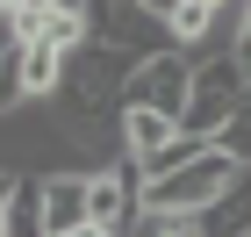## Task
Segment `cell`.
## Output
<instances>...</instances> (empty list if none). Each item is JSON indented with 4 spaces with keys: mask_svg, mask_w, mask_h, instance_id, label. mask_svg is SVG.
Segmentation results:
<instances>
[{
    "mask_svg": "<svg viewBox=\"0 0 251 237\" xmlns=\"http://www.w3.org/2000/svg\"><path fill=\"white\" fill-rule=\"evenodd\" d=\"M237 180H244V165H237L223 144H201L179 173L144 180V216H208V209L230 194Z\"/></svg>",
    "mask_w": 251,
    "mask_h": 237,
    "instance_id": "cell-1",
    "label": "cell"
},
{
    "mask_svg": "<svg viewBox=\"0 0 251 237\" xmlns=\"http://www.w3.org/2000/svg\"><path fill=\"white\" fill-rule=\"evenodd\" d=\"M129 72L136 58L115 51V43H79L72 58H65V115H122V94H129Z\"/></svg>",
    "mask_w": 251,
    "mask_h": 237,
    "instance_id": "cell-2",
    "label": "cell"
},
{
    "mask_svg": "<svg viewBox=\"0 0 251 237\" xmlns=\"http://www.w3.org/2000/svg\"><path fill=\"white\" fill-rule=\"evenodd\" d=\"M244 79H251V65L237 58V51L194 58V86H187V108H179V130H187L194 144H215L223 130H230L237 101H244Z\"/></svg>",
    "mask_w": 251,
    "mask_h": 237,
    "instance_id": "cell-3",
    "label": "cell"
},
{
    "mask_svg": "<svg viewBox=\"0 0 251 237\" xmlns=\"http://www.w3.org/2000/svg\"><path fill=\"white\" fill-rule=\"evenodd\" d=\"M187 86H194V58H187V51H158V58H144V65L129 72L122 108H158V115H173V122H179Z\"/></svg>",
    "mask_w": 251,
    "mask_h": 237,
    "instance_id": "cell-4",
    "label": "cell"
},
{
    "mask_svg": "<svg viewBox=\"0 0 251 237\" xmlns=\"http://www.w3.org/2000/svg\"><path fill=\"white\" fill-rule=\"evenodd\" d=\"M58 86H65V51L58 43H22V94L58 101Z\"/></svg>",
    "mask_w": 251,
    "mask_h": 237,
    "instance_id": "cell-5",
    "label": "cell"
},
{
    "mask_svg": "<svg viewBox=\"0 0 251 237\" xmlns=\"http://www.w3.org/2000/svg\"><path fill=\"white\" fill-rule=\"evenodd\" d=\"M122 144H129L136 158H158L165 144H179V122L158 115V108H122Z\"/></svg>",
    "mask_w": 251,
    "mask_h": 237,
    "instance_id": "cell-6",
    "label": "cell"
},
{
    "mask_svg": "<svg viewBox=\"0 0 251 237\" xmlns=\"http://www.w3.org/2000/svg\"><path fill=\"white\" fill-rule=\"evenodd\" d=\"M0 216H7V237H50V223H43V180H22Z\"/></svg>",
    "mask_w": 251,
    "mask_h": 237,
    "instance_id": "cell-7",
    "label": "cell"
},
{
    "mask_svg": "<svg viewBox=\"0 0 251 237\" xmlns=\"http://www.w3.org/2000/svg\"><path fill=\"white\" fill-rule=\"evenodd\" d=\"M223 151L237 158V165H251V79H244V101H237V115H230V130H223Z\"/></svg>",
    "mask_w": 251,
    "mask_h": 237,
    "instance_id": "cell-8",
    "label": "cell"
},
{
    "mask_svg": "<svg viewBox=\"0 0 251 237\" xmlns=\"http://www.w3.org/2000/svg\"><path fill=\"white\" fill-rule=\"evenodd\" d=\"M136 7H144V15H158V22H165V29H173V15H179V7H187V0H136Z\"/></svg>",
    "mask_w": 251,
    "mask_h": 237,
    "instance_id": "cell-9",
    "label": "cell"
},
{
    "mask_svg": "<svg viewBox=\"0 0 251 237\" xmlns=\"http://www.w3.org/2000/svg\"><path fill=\"white\" fill-rule=\"evenodd\" d=\"M230 51H237V58L251 65V0H244V29H237V43H230Z\"/></svg>",
    "mask_w": 251,
    "mask_h": 237,
    "instance_id": "cell-10",
    "label": "cell"
},
{
    "mask_svg": "<svg viewBox=\"0 0 251 237\" xmlns=\"http://www.w3.org/2000/svg\"><path fill=\"white\" fill-rule=\"evenodd\" d=\"M15 187H22V173H15V165H0V209L15 201Z\"/></svg>",
    "mask_w": 251,
    "mask_h": 237,
    "instance_id": "cell-11",
    "label": "cell"
},
{
    "mask_svg": "<svg viewBox=\"0 0 251 237\" xmlns=\"http://www.w3.org/2000/svg\"><path fill=\"white\" fill-rule=\"evenodd\" d=\"M0 51H15V29H7V22H0Z\"/></svg>",
    "mask_w": 251,
    "mask_h": 237,
    "instance_id": "cell-12",
    "label": "cell"
},
{
    "mask_svg": "<svg viewBox=\"0 0 251 237\" xmlns=\"http://www.w3.org/2000/svg\"><path fill=\"white\" fill-rule=\"evenodd\" d=\"M194 7H230V0H194Z\"/></svg>",
    "mask_w": 251,
    "mask_h": 237,
    "instance_id": "cell-13",
    "label": "cell"
},
{
    "mask_svg": "<svg viewBox=\"0 0 251 237\" xmlns=\"http://www.w3.org/2000/svg\"><path fill=\"white\" fill-rule=\"evenodd\" d=\"M58 7H86V0H58Z\"/></svg>",
    "mask_w": 251,
    "mask_h": 237,
    "instance_id": "cell-14",
    "label": "cell"
},
{
    "mask_svg": "<svg viewBox=\"0 0 251 237\" xmlns=\"http://www.w3.org/2000/svg\"><path fill=\"white\" fill-rule=\"evenodd\" d=\"M0 237H7V216H0Z\"/></svg>",
    "mask_w": 251,
    "mask_h": 237,
    "instance_id": "cell-15",
    "label": "cell"
}]
</instances>
